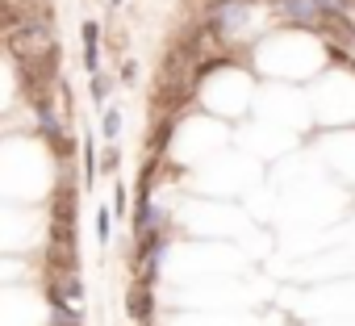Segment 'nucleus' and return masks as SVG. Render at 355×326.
Returning <instances> with one entry per match:
<instances>
[{
    "label": "nucleus",
    "mask_w": 355,
    "mask_h": 326,
    "mask_svg": "<svg viewBox=\"0 0 355 326\" xmlns=\"http://www.w3.org/2000/svg\"><path fill=\"white\" fill-rule=\"evenodd\" d=\"M17 67H21V84H25L30 100L42 105V92H46L50 76L59 67V50H42V54H30V59H17Z\"/></svg>",
    "instance_id": "f257e3e1"
},
{
    "label": "nucleus",
    "mask_w": 355,
    "mask_h": 326,
    "mask_svg": "<svg viewBox=\"0 0 355 326\" xmlns=\"http://www.w3.org/2000/svg\"><path fill=\"white\" fill-rule=\"evenodd\" d=\"M5 42H9V54H13V59H30V54L55 50V38L46 34V25H42V21H25V25L5 30Z\"/></svg>",
    "instance_id": "f03ea898"
},
{
    "label": "nucleus",
    "mask_w": 355,
    "mask_h": 326,
    "mask_svg": "<svg viewBox=\"0 0 355 326\" xmlns=\"http://www.w3.org/2000/svg\"><path fill=\"white\" fill-rule=\"evenodd\" d=\"M55 247H76V201H71V188L55 197Z\"/></svg>",
    "instance_id": "7ed1b4c3"
},
{
    "label": "nucleus",
    "mask_w": 355,
    "mask_h": 326,
    "mask_svg": "<svg viewBox=\"0 0 355 326\" xmlns=\"http://www.w3.org/2000/svg\"><path fill=\"white\" fill-rule=\"evenodd\" d=\"M280 9L293 21H301V25H322V9L314 5V0H280Z\"/></svg>",
    "instance_id": "20e7f679"
},
{
    "label": "nucleus",
    "mask_w": 355,
    "mask_h": 326,
    "mask_svg": "<svg viewBox=\"0 0 355 326\" xmlns=\"http://www.w3.org/2000/svg\"><path fill=\"white\" fill-rule=\"evenodd\" d=\"M126 309H130V318L146 322V318H150V289H146V285H134V289L126 293Z\"/></svg>",
    "instance_id": "39448f33"
},
{
    "label": "nucleus",
    "mask_w": 355,
    "mask_h": 326,
    "mask_svg": "<svg viewBox=\"0 0 355 326\" xmlns=\"http://www.w3.org/2000/svg\"><path fill=\"white\" fill-rule=\"evenodd\" d=\"M84 63L96 72V25H92V21L84 25Z\"/></svg>",
    "instance_id": "423d86ee"
},
{
    "label": "nucleus",
    "mask_w": 355,
    "mask_h": 326,
    "mask_svg": "<svg viewBox=\"0 0 355 326\" xmlns=\"http://www.w3.org/2000/svg\"><path fill=\"white\" fill-rule=\"evenodd\" d=\"M92 96H96V100H105V96H109V80H105V76H96V80H92Z\"/></svg>",
    "instance_id": "0eeeda50"
},
{
    "label": "nucleus",
    "mask_w": 355,
    "mask_h": 326,
    "mask_svg": "<svg viewBox=\"0 0 355 326\" xmlns=\"http://www.w3.org/2000/svg\"><path fill=\"white\" fill-rule=\"evenodd\" d=\"M96 235H100V239H109V213H105V209L96 213Z\"/></svg>",
    "instance_id": "6e6552de"
},
{
    "label": "nucleus",
    "mask_w": 355,
    "mask_h": 326,
    "mask_svg": "<svg viewBox=\"0 0 355 326\" xmlns=\"http://www.w3.org/2000/svg\"><path fill=\"white\" fill-rule=\"evenodd\" d=\"M55 326H80V318H76V314H71V309H67V314H63V309H59V314H55Z\"/></svg>",
    "instance_id": "1a4fd4ad"
}]
</instances>
